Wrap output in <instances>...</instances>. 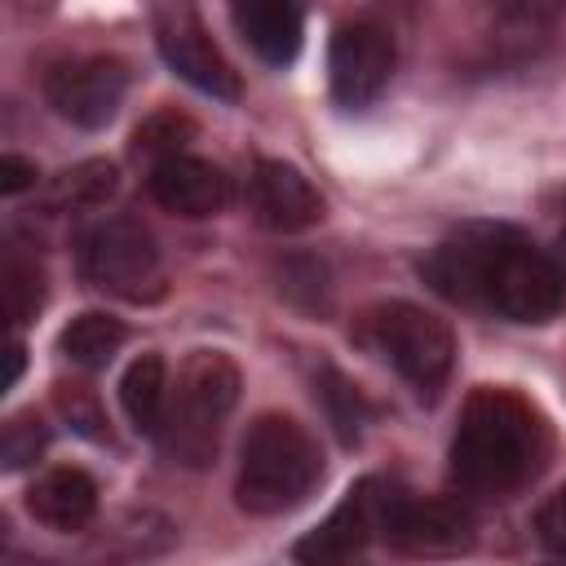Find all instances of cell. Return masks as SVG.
Masks as SVG:
<instances>
[{
    "mask_svg": "<svg viewBox=\"0 0 566 566\" xmlns=\"http://www.w3.org/2000/svg\"><path fill=\"white\" fill-rule=\"evenodd\" d=\"M420 279L469 310L539 327L566 310V270L553 252L504 221H464L420 256Z\"/></svg>",
    "mask_w": 566,
    "mask_h": 566,
    "instance_id": "obj_1",
    "label": "cell"
},
{
    "mask_svg": "<svg viewBox=\"0 0 566 566\" xmlns=\"http://www.w3.org/2000/svg\"><path fill=\"white\" fill-rule=\"evenodd\" d=\"M548 460V424L544 416L504 385L469 389L455 438H451V482L464 495L500 500L526 486Z\"/></svg>",
    "mask_w": 566,
    "mask_h": 566,
    "instance_id": "obj_2",
    "label": "cell"
},
{
    "mask_svg": "<svg viewBox=\"0 0 566 566\" xmlns=\"http://www.w3.org/2000/svg\"><path fill=\"white\" fill-rule=\"evenodd\" d=\"M318 482H323V451L301 420L265 411L248 424L234 473V504L243 513L252 517L292 513L314 495Z\"/></svg>",
    "mask_w": 566,
    "mask_h": 566,
    "instance_id": "obj_3",
    "label": "cell"
},
{
    "mask_svg": "<svg viewBox=\"0 0 566 566\" xmlns=\"http://www.w3.org/2000/svg\"><path fill=\"white\" fill-rule=\"evenodd\" d=\"M239 389H243V376L230 354L190 349L168 389V416L159 429L164 451L186 469H203L217 455L221 424L239 407Z\"/></svg>",
    "mask_w": 566,
    "mask_h": 566,
    "instance_id": "obj_4",
    "label": "cell"
},
{
    "mask_svg": "<svg viewBox=\"0 0 566 566\" xmlns=\"http://www.w3.org/2000/svg\"><path fill=\"white\" fill-rule=\"evenodd\" d=\"M358 340L380 354L411 389L420 402H433L455 367V336L451 327L411 305V301H385V305H371L363 318H358Z\"/></svg>",
    "mask_w": 566,
    "mask_h": 566,
    "instance_id": "obj_5",
    "label": "cell"
},
{
    "mask_svg": "<svg viewBox=\"0 0 566 566\" xmlns=\"http://www.w3.org/2000/svg\"><path fill=\"white\" fill-rule=\"evenodd\" d=\"M80 274L88 287L150 305L164 296V261L155 248V234L137 217H106L80 234Z\"/></svg>",
    "mask_w": 566,
    "mask_h": 566,
    "instance_id": "obj_6",
    "label": "cell"
},
{
    "mask_svg": "<svg viewBox=\"0 0 566 566\" xmlns=\"http://www.w3.org/2000/svg\"><path fill=\"white\" fill-rule=\"evenodd\" d=\"M380 539L407 557H455L473 548V513L442 495H407L389 482L385 513H380Z\"/></svg>",
    "mask_w": 566,
    "mask_h": 566,
    "instance_id": "obj_7",
    "label": "cell"
},
{
    "mask_svg": "<svg viewBox=\"0 0 566 566\" xmlns=\"http://www.w3.org/2000/svg\"><path fill=\"white\" fill-rule=\"evenodd\" d=\"M155 44L164 62L199 93L217 102H239V71L212 44L195 0H159L155 4Z\"/></svg>",
    "mask_w": 566,
    "mask_h": 566,
    "instance_id": "obj_8",
    "label": "cell"
},
{
    "mask_svg": "<svg viewBox=\"0 0 566 566\" xmlns=\"http://www.w3.org/2000/svg\"><path fill=\"white\" fill-rule=\"evenodd\" d=\"M128 93V66L115 53L66 57L44 71V102L75 128H106Z\"/></svg>",
    "mask_w": 566,
    "mask_h": 566,
    "instance_id": "obj_9",
    "label": "cell"
},
{
    "mask_svg": "<svg viewBox=\"0 0 566 566\" xmlns=\"http://www.w3.org/2000/svg\"><path fill=\"white\" fill-rule=\"evenodd\" d=\"M398 49L394 35L380 22H345L336 27L332 44H327V84H332V102L345 111H367L389 75H394Z\"/></svg>",
    "mask_w": 566,
    "mask_h": 566,
    "instance_id": "obj_10",
    "label": "cell"
},
{
    "mask_svg": "<svg viewBox=\"0 0 566 566\" xmlns=\"http://www.w3.org/2000/svg\"><path fill=\"white\" fill-rule=\"evenodd\" d=\"M385 495H389V482H385V478H358V482L340 495V504H336L305 539H296L292 557L305 562V566H336V562L358 557L371 539H380Z\"/></svg>",
    "mask_w": 566,
    "mask_h": 566,
    "instance_id": "obj_11",
    "label": "cell"
},
{
    "mask_svg": "<svg viewBox=\"0 0 566 566\" xmlns=\"http://www.w3.org/2000/svg\"><path fill=\"white\" fill-rule=\"evenodd\" d=\"M248 208L256 217L261 230L274 234H301L310 226L323 221L327 203L323 195L310 186V177L283 159H256L252 177H248Z\"/></svg>",
    "mask_w": 566,
    "mask_h": 566,
    "instance_id": "obj_12",
    "label": "cell"
},
{
    "mask_svg": "<svg viewBox=\"0 0 566 566\" xmlns=\"http://www.w3.org/2000/svg\"><path fill=\"white\" fill-rule=\"evenodd\" d=\"M146 190L150 199L172 212V217H217L226 203H230V177L208 164V159H195V155H168L159 164H150V177H146Z\"/></svg>",
    "mask_w": 566,
    "mask_h": 566,
    "instance_id": "obj_13",
    "label": "cell"
},
{
    "mask_svg": "<svg viewBox=\"0 0 566 566\" xmlns=\"http://www.w3.org/2000/svg\"><path fill=\"white\" fill-rule=\"evenodd\" d=\"M230 18L261 62H296L305 40V0H230Z\"/></svg>",
    "mask_w": 566,
    "mask_h": 566,
    "instance_id": "obj_14",
    "label": "cell"
},
{
    "mask_svg": "<svg viewBox=\"0 0 566 566\" xmlns=\"http://www.w3.org/2000/svg\"><path fill=\"white\" fill-rule=\"evenodd\" d=\"M27 513L57 531V535H71V531H84L97 513V482L84 473V469H71V464H57L49 473H40L31 486H27Z\"/></svg>",
    "mask_w": 566,
    "mask_h": 566,
    "instance_id": "obj_15",
    "label": "cell"
},
{
    "mask_svg": "<svg viewBox=\"0 0 566 566\" xmlns=\"http://www.w3.org/2000/svg\"><path fill=\"white\" fill-rule=\"evenodd\" d=\"M168 389H172V380H168V367H164L159 354H137L124 367V376H119V407H124V416H128V424L137 433L159 438L164 416H168Z\"/></svg>",
    "mask_w": 566,
    "mask_h": 566,
    "instance_id": "obj_16",
    "label": "cell"
},
{
    "mask_svg": "<svg viewBox=\"0 0 566 566\" xmlns=\"http://www.w3.org/2000/svg\"><path fill=\"white\" fill-rule=\"evenodd\" d=\"M124 340H128V327H124L115 314H106V310H84V314H75V318L62 327L57 349H62L66 363H75V367H84V371H102V367L119 354Z\"/></svg>",
    "mask_w": 566,
    "mask_h": 566,
    "instance_id": "obj_17",
    "label": "cell"
},
{
    "mask_svg": "<svg viewBox=\"0 0 566 566\" xmlns=\"http://www.w3.org/2000/svg\"><path fill=\"white\" fill-rule=\"evenodd\" d=\"M119 186V168L111 159H80L71 168H62L49 181V208L53 212H84V208H102Z\"/></svg>",
    "mask_w": 566,
    "mask_h": 566,
    "instance_id": "obj_18",
    "label": "cell"
},
{
    "mask_svg": "<svg viewBox=\"0 0 566 566\" xmlns=\"http://www.w3.org/2000/svg\"><path fill=\"white\" fill-rule=\"evenodd\" d=\"M314 398L323 402V411H327V420H332V429H336V438L345 442V447H354L358 438H363V424H367V402H363V394H358V385L340 371V367H332V363H323L318 371H314Z\"/></svg>",
    "mask_w": 566,
    "mask_h": 566,
    "instance_id": "obj_19",
    "label": "cell"
},
{
    "mask_svg": "<svg viewBox=\"0 0 566 566\" xmlns=\"http://www.w3.org/2000/svg\"><path fill=\"white\" fill-rule=\"evenodd\" d=\"M44 305V270L35 265V256L9 248L4 252V314L13 327L31 323Z\"/></svg>",
    "mask_w": 566,
    "mask_h": 566,
    "instance_id": "obj_20",
    "label": "cell"
},
{
    "mask_svg": "<svg viewBox=\"0 0 566 566\" xmlns=\"http://www.w3.org/2000/svg\"><path fill=\"white\" fill-rule=\"evenodd\" d=\"M186 142H195V119L181 115V111H155V115H146V119L137 124V133H133V155L159 164V159H168V155H181Z\"/></svg>",
    "mask_w": 566,
    "mask_h": 566,
    "instance_id": "obj_21",
    "label": "cell"
},
{
    "mask_svg": "<svg viewBox=\"0 0 566 566\" xmlns=\"http://www.w3.org/2000/svg\"><path fill=\"white\" fill-rule=\"evenodd\" d=\"M49 424H44V416H35V411H13L9 420H4V429H0V469L4 473H18V469H27V464H35L44 451H49Z\"/></svg>",
    "mask_w": 566,
    "mask_h": 566,
    "instance_id": "obj_22",
    "label": "cell"
},
{
    "mask_svg": "<svg viewBox=\"0 0 566 566\" xmlns=\"http://www.w3.org/2000/svg\"><path fill=\"white\" fill-rule=\"evenodd\" d=\"M53 407L57 416L71 424V433L88 438V442H106L111 438V424H106V411L97 402V394L80 380H57L53 385Z\"/></svg>",
    "mask_w": 566,
    "mask_h": 566,
    "instance_id": "obj_23",
    "label": "cell"
},
{
    "mask_svg": "<svg viewBox=\"0 0 566 566\" xmlns=\"http://www.w3.org/2000/svg\"><path fill=\"white\" fill-rule=\"evenodd\" d=\"M535 535L553 557H566V482L535 509Z\"/></svg>",
    "mask_w": 566,
    "mask_h": 566,
    "instance_id": "obj_24",
    "label": "cell"
},
{
    "mask_svg": "<svg viewBox=\"0 0 566 566\" xmlns=\"http://www.w3.org/2000/svg\"><path fill=\"white\" fill-rule=\"evenodd\" d=\"M566 9V0H500V13L517 27H539L548 18H557Z\"/></svg>",
    "mask_w": 566,
    "mask_h": 566,
    "instance_id": "obj_25",
    "label": "cell"
},
{
    "mask_svg": "<svg viewBox=\"0 0 566 566\" xmlns=\"http://www.w3.org/2000/svg\"><path fill=\"white\" fill-rule=\"evenodd\" d=\"M35 177H40V168H35V159H27V155H0V195H22V190H31L35 186Z\"/></svg>",
    "mask_w": 566,
    "mask_h": 566,
    "instance_id": "obj_26",
    "label": "cell"
},
{
    "mask_svg": "<svg viewBox=\"0 0 566 566\" xmlns=\"http://www.w3.org/2000/svg\"><path fill=\"white\" fill-rule=\"evenodd\" d=\"M22 367H27V349H22V340H9V376H4V389H13L22 380Z\"/></svg>",
    "mask_w": 566,
    "mask_h": 566,
    "instance_id": "obj_27",
    "label": "cell"
},
{
    "mask_svg": "<svg viewBox=\"0 0 566 566\" xmlns=\"http://www.w3.org/2000/svg\"><path fill=\"white\" fill-rule=\"evenodd\" d=\"M57 0H9V9L13 13H22V18H35V13H49Z\"/></svg>",
    "mask_w": 566,
    "mask_h": 566,
    "instance_id": "obj_28",
    "label": "cell"
}]
</instances>
